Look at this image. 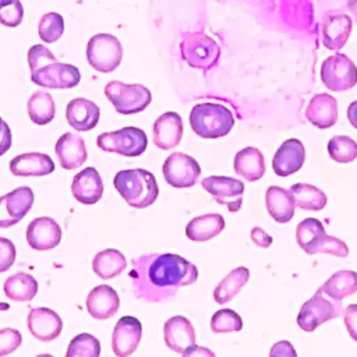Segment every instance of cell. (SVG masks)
<instances>
[{
  "label": "cell",
  "instance_id": "6da1fadb",
  "mask_svg": "<svg viewBox=\"0 0 357 357\" xmlns=\"http://www.w3.org/2000/svg\"><path fill=\"white\" fill-rule=\"evenodd\" d=\"M130 275L137 297L160 301L174 294L176 287L195 283L198 269L177 254H152L132 259Z\"/></svg>",
  "mask_w": 357,
  "mask_h": 357
},
{
  "label": "cell",
  "instance_id": "7a4b0ae2",
  "mask_svg": "<svg viewBox=\"0 0 357 357\" xmlns=\"http://www.w3.org/2000/svg\"><path fill=\"white\" fill-rule=\"evenodd\" d=\"M31 81L43 88L68 89L78 85L81 74L78 67L60 63L43 45H33L28 50Z\"/></svg>",
  "mask_w": 357,
  "mask_h": 357
},
{
  "label": "cell",
  "instance_id": "3957f363",
  "mask_svg": "<svg viewBox=\"0 0 357 357\" xmlns=\"http://www.w3.org/2000/svg\"><path fill=\"white\" fill-rule=\"evenodd\" d=\"M113 185L130 206L139 209L152 205L159 194L155 176L145 169L117 172Z\"/></svg>",
  "mask_w": 357,
  "mask_h": 357
},
{
  "label": "cell",
  "instance_id": "277c9868",
  "mask_svg": "<svg viewBox=\"0 0 357 357\" xmlns=\"http://www.w3.org/2000/svg\"><path fill=\"white\" fill-rule=\"evenodd\" d=\"M192 131L202 138H220L230 132L234 126L231 112L219 103L195 105L190 113Z\"/></svg>",
  "mask_w": 357,
  "mask_h": 357
},
{
  "label": "cell",
  "instance_id": "5b68a950",
  "mask_svg": "<svg viewBox=\"0 0 357 357\" xmlns=\"http://www.w3.org/2000/svg\"><path fill=\"white\" fill-rule=\"evenodd\" d=\"M105 95L120 114L139 113L152 100L151 91L146 86L141 84H124L121 81H109L105 86Z\"/></svg>",
  "mask_w": 357,
  "mask_h": 357
},
{
  "label": "cell",
  "instance_id": "8992f818",
  "mask_svg": "<svg viewBox=\"0 0 357 357\" xmlns=\"http://www.w3.org/2000/svg\"><path fill=\"white\" fill-rule=\"evenodd\" d=\"M96 145L106 152H114L121 156L135 158L145 152L148 138L144 130L138 127H123L117 131L100 134L96 138Z\"/></svg>",
  "mask_w": 357,
  "mask_h": 357
},
{
  "label": "cell",
  "instance_id": "52a82bcc",
  "mask_svg": "<svg viewBox=\"0 0 357 357\" xmlns=\"http://www.w3.org/2000/svg\"><path fill=\"white\" fill-rule=\"evenodd\" d=\"M123 59L120 40L110 33H96L86 45V60L91 67L100 73H110L119 67Z\"/></svg>",
  "mask_w": 357,
  "mask_h": 357
},
{
  "label": "cell",
  "instance_id": "ba28073f",
  "mask_svg": "<svg viewBox=\"0 0 357 357\" xmlns=\"http://www.w3.org/2000/svg\"><path fill=\"white\" fill-rule=\"evenodd\" d=\"M183 60L192 68L209 70L220 56L218 43L208 35L187 33L180 43Z\"/></svg>",
  "mask_w": 357,
  "mask_h": 357
},
{
  "label": "cell",
  "instance_id": "9c48e42d",
  "mask_svg": "<svg viewBox=\"0 0 357 357\" xmlns=\"http://www.w3.org/2000/svg\"><path fill=\"white\" fill-rule=\"evenodd\" d=\"M343 314V305L340 300H329L318 289V291L305 301L297 315L298 326L305 332L315 331L324 322L333 319Z\"/></svg>",
  "mask_w": 357,
  "mask_h": 357
},
{
  "label": "cell",
  "instance_id": "30bf717a",
  "mask_svg": "<svg viewBox=\"0 0 357 357\" xmlns=\"http://www.w3.org/2000/svg\"><path fill=\"white\" fill-rule=\"evenodd\" d=\"M321 79L333 92L347 91L357 84V67L346 54L335 53L322 61Z\"/></svg>",
  "mask_w": 357,
  "mask_h": 357
},
{
  "label": "cell",
  "instance_id": "8fae6325",
  "mask_svg": "<svg viewBox=\"0 0 357 357\" xmlns=\"http://www.w3.org/2000/svg\"><path fill=\"white\" fill-rule=\"evenodd\" d=\"M162 172L165 180L172 187L188 188L197 183L201 167L192 156L183 152H173L165 160Z\"/></svg>",
  "mask_w": 357,
  "mask_h": 357
},
{
  "label": "cell",
  "instance_id": "7c38bea8",
  "mask_svg": "<svg viewBox=\"0 0 357 357\" xmlns=\"http://www.w3.org/2000/svg\"><path fill=\"white\" fill-rule=\"evenodd\" d=\"M33 201V191L26 185L17 187L0 197V229L17 225L29 212Z\"/></svg>",
  "mask_w": 357,
  "mask_h": 357
},
{
  "label": "cell",
  "instance_id": "4fadbf2b",
  "mask_svg": "<svg viewBox=\"0 0 357 357\" xmlns=\"http://www.w3.org/2000/svg\"><path fill=\"white\" fill-rule=\"evenodd\" d=\"M201 184L218 204L227 206L230 212L240 209L244 192L243 181L226 176H209L202 178Z\"/></svg>",
  "mask_w": 357,
  "mask_h": 357
},
{
  "label": "cell",
  "instance_id": "5bb4252c",
  "mask_svg": "<svg viewBox=\"0 0 357 357\" xmlns=\"http://www.w3.org/2000/svg\"><path fill=\"white\" fill-rule=\"evenodd\" d=\"M351 18L339 10L325 11L321 22L322 43L326 49L337 50L344 46L351 32Z\"/></svg>",
  "mask_w": 357,
  "mask_h": 357
},
{
  "label": "cell",
  "instance_id": "9a60e30c",
  "mask_svg": "<svg viewBox=\"0 0 357 357\" xmlns=\"http://www.w3.org/2000/svg\"><path fill=\"white\" fill-rule=\"evenodd\" d=\"M142 335V325L139 319L131 315L121 317L112 335V349L116 356L127 357L135 351Z\"/></svg>",
  "mask_w": 357,
  "mask_h": 357
},
{
  "label": "cell",
  "instance_id": "2e32d148",
  "mask_svg": "<svg viewBox=\"0 0 357 357\" xmlns=\"http://www.w3.org/2000/svg\"><path fill=\"white\" fill-rule=\"evenodd\" d=\"M60 240L61 229L59 223L49 216L36 218L26 227V241L33 250H52L59 245Z\"/></svg>",
  "mask_w": 357,
  "mask_h": 357
},
{
  "label": "cell",
  "instance_id": "e0dca14e",
  "mask_svg": "<svg viewBox=\"0 0 357 357\" xmlns=\"http://www.w3.org/2000/svg\"><path fill=\"white\" fill-rule=\"evenodd\" d=\"M305 160V149L300 139L289 138L276 151L272 167L280 177H287L301 169Z\"/></svg>",
  "mask_w": 357,
  "mask_h": 357
},
{
  "label": "cell",
  "instance_id": "ac0fdd59",
  "mask_svg": "<svg viewBox=\"0 0 357 357\" xmlns=\"http://www.w3.org/2000/svg\"><path fill=\"white\" fill-rule=\"evenodd\" d=\"M26 324L33 337L40 342H50L56 339L63 329V322L59 314L45 307L32 308L28 314Z\"/></svg>",
  "mask_w": 357,
  "mask_h": 357
},
{
  "label": "cell",
  "instance_id": "d6986e66",
  "mask_svg": "<svg viewBox=\"0 0 357 357\" xmlns=\"http://www.w3.org/2000/svg\"><path fill=\"white\" fill-rule=\"evenodd\" d=\"M163 337L167 347L173 351L184 354L195 346V331L190 319L181 315L169 318L163 326Z\"/></svg>",
  "mask_w": 357,
  "mask_h": 357
},
{
  "label": "cell",
  "instance_id": "ffe728a7",
  "mask_svg": "<svg viewBox=\"0 0 357 357\" xmlns=\"http://www.w3.org/2000/svg\"><path fill=\"white\" fill-rule=\"evenodd\" d=\"M71 191L74 198L81 204H96L103 194V181L99 172L89 166L77 173L73 178Z\"/></svg>",
  "mask_w": 357,
  "mask_h": 357
},
{
  "label": "cell",
  "instance_id": "44dd1931",
  "mask_svg": "<svg viewBox=\"0 0 357 357\" xmlns=\"http://www.w3.org/2000/svg\"><path fill=\"white\" fill-rule=\"evenodd\" d=\"M54 152L60 166L66 170H74L82 166L88 156L82 137L73 132H66L57 139Z\"/></svg>",
  "mask_w": 357,
  "mask_h": 357
},
{
  "label": "cell",
  "instance_id": "7402d4cb",
  "mask_svg": "<svg viewBox=\"0 0 357 357\" xmlns=\"http://www.w3.org/2000/svg\"><path fill=\"white\" fill-rule=\"evenodd\" d=\"M100 110L96 103L85 98H75L67 103V123L77 131H89L96 127Z\"/></svg>",
  "mask_w": 357,
  "mask_h": 357
},
{
  "label": "cell",
  "instance_id": "603a6c76",
  "mask_svg": "<svg viewBox=\"0 0 357 357\" xmlns=\"http://www.w3.org/2000/svg\"><path fill=\"white\" fill-rule=\"evenodd\" d=\"M183 135V120L176 112H166L153 123V142L167 151L178 145Z\"/></svg>",
  "mask_w": 357,
  "mask_h": 357
},
{
  "label": "cell",
  "instance_id": "cb8c5ba5",
  "mask_svg": "<svg viewBox=\"0 0 357 357\" xmlns=\"http://www.w3.org/2000/svg\"><path fill=\"white\" fill-rule=\"evenodd\" d=\"M120 305L117 291L107 284L93 287L86 296V310L95 319H107L113 317Z\"/></svg>",
  "mask_w": 357,
  "mask_h": 357
},
{
  "label": "cell",
  "instance_id": "d4e9b609",
  "mask_svg": "<svg viewBox=\"0 0 357 357\" xmlns=\"http://www.w3.org/2000/svg\"><path fill=\"white\" fill-rule=\"evenodd\" d=\"M54 170L52 158L40 152H29L17 155L10 160V172L17 177L46 176Z\"/></svg>",
  "mask_w": 357,
  "mask_h": 357
},
{
  "label": "cell",
  "instance_id": "484cf974",
  "mask_svg": "<svg viewBox=\"0 0 357 357\" xmlns=\"http://www.w3.org/2000/svg\"><path fill=\"white\" fill-rule=\"evenodd\" d=\"M307 120L318 128H329L337 121V102L329 93L315 95L307 109Z\"/></svg>",
  "mask_w": 357,
  "mask_h": 357
},
{
  "label": "cell",
  "instance_id": "4316f807",
  "mask_svg": "<svg viewBox=\"0 0 357 357\" xmlns=\"http://www.w3.org/2000/svg\"><path fill=\"white\" fill-rule=\"evenodd\" d=\"M266 209L278 223H287L294 215V197L290 190H284L279 185H271L265 195Z\"/></svg>",
  "mask_w": 357,
  "mask_h": 357
},
{
  "label": "cell",
  "instance_id": "83f0119b",
  "mask_svg": "<svg viewBox=\"0 0 357 357\" xmlns=\"http://www.w3.org/2000/svg\"><path fill=\"white\" fill-rule=\"evenodd\" d=\"M234 172L248 181L262 178L265 173L264 155L258 148L247 146L234 156Z\"/></svg>",
  "mask_w": 357,
  "mask_h": 357
},
{
  "label": "cell",
  "instance_id": "f1b7e54d",
  "mask_svg": "<svg viewBox=\"0 0 357 357\" xmlns=\"http://www.w3.org/2000/svg\"><path fill=\"white\" fill-rule=\"evenodd\" d=\"M225 229V219L219 213L197 216L185 226V236L192 241H206L216 237Z\"/></svg>",
  "mask_w": 357,
  "mask_h": 357
},
{
  "label": "cell",
  "instance_id": "f546056e",
  "mask_svg": "<svg viewBox=\"0 0 357 357\" xmlns=\"http://www.w3.org/2000/svg\"><path fill=\"white\" fill-rule=\"evenodd\" d=\"M92 268L100 279L109 280L119 276L127 268V261L119 250L106 248L95 255Z\"/></svg>",
  "mask_w": 357,
  "mask_h": 357
},
{
  "label": "cell",
  "instance_id": "4dcf8cb0",
  "mask_svg": "<svg viewBox=\"0 0 357 357\" xmlns=\"http://www.w3.org/2000/svg\"><path fill=\"white\" fill-rule=\"evenodd\" d=\"M4 294L13 301H31L38 293L36 279L25 272H17L6 279Z\"/></svg>",
  "mask_w": 357,
  "mask_h": 357
},
{
  "label": "cell",
  "instance_id": "1f68e13d",
  "mask_svg": "<svg viewBox=\"0 0 357 357\" xmlns=\"http://www.w3.org/2000/svg\"><path fill=\"white\" fill-rule=\"evenodd\" d=\"M321 291L333 300H343L357 291V272L339 271L333 273L321 287Z\"/></svg>",
  "mask_w": 357,
  "mask_h": 357
},
{
  "label": "cell",
  "instance_id": "d6a6232c",
  "mask_svg": "<svg viewBox=\"0 0 357 357\" xmlns=\"http://www.w3.org/2000/svg\"><path fill=\"white\" fill-rule=\"evenodd\" d=\"M250 272L245 266H238L229 272L215 287L213 298L218 304H226L233 300V297L241 290V287L248 282Z\"/></svg>",
  "mask_w": 357,
  "mask_h": 357
},
{
  "label": "cell",
  "instance_id": "836d02e7",
  "mask_svg": "<svg viewBox=\"0 0 357 357\" xmlns=\"http://www.w3.org/2000/svg\"><path fill=\"white\" fill-rule=\"evenodd\" d=\"M26 110H28L29 119L35 124L45 126L53 120L56 113V106L49 92L38 91L29 96L26 103Z\"/></svg>",
  "mask_w": 357,
  "mask_h": 357
},
{
  "label": "cell",
  "instance_id": "e575fe53",
  "mask_svg": "<svg viewBox=\"0 0 357 357\" xmlns=\"http://www.w3.org/2000/svg\"><path fill=\"white\" fill-rule=\"evenodd\" d=\"M296 206L304 211H321L326 205V195L315 185L297 183L290 187Z\"/></svg>",
  "mask_w": 357,
  "mask_h": 357
},
{
  "label": "cell",
  "instance_id": "d590c367",
  "mask_svg": "<svg viewBox=\"0 0 357 357\" xmlns=\"http://www.w3.org/2000/svg\"><path fill=\"white\" fill-rule=\"evenodd\" d=\"M304 251L310 255L312 254H318V252H326V254H332L335 257H340L344 258L349 255V248L346 245V243L337 237L333 236H328L325 233V230H322L321 233H318L304 248Z\"/></svg>",
  "mask_w": 357,
  "mask_h": 357
},
{
  "label": "cell",
  "instance_id": "8d00e7d4",
  "mask_svg": "<svg viewBox=\"0 0 357 357\" xmlns=\"http://www.w3.org/2000/svg\"><path fill=\"white\" fill-rule=\"evenodd\" d=\"M329 156L339 163H349L357 158V142L347 135H335L328 142Z\"/></svg>",
  "mask_w": 357,
  "mask_h": 357
},
{
  "label": "cell",
  "instance_id": "74e56055",
  "mask_svg": "<svg viewBox=\"0 0 357 357\" xmlns=\"http://www.w3.org/2000/svg\"><path fill=\"white\" fill-rule=\"evenodd\" d=\"M99 354L100 343L89 333H79L73 337L66 351L67 357H98Z\"/></svg>",
  "mask_w": 357,
  "mask_h": 357
},
{
  "label": "cell",
  "instance_id": "f35d334b",
  "mask_svg": "<svg viewBox=\"0 0 357 357\" xmlns=\"http://www.w3.org/2000/svg\"><path fill=\"white\" fill-rule=\"evenodd\" d=\"M64 32V20L59 13L43 14L38 24L39 38L45 43H53L61 38Z\"/></svg>",
  "mask_w": 357,
  "mask_h": 357
},
{
  "label": "cell",
  "instance_id": "ab89813d",
  "mask_svg": "<svg viewBox=\"0 0 357 357\" xmlns=\"http://www.w3.org/2000/svg\"><path fill=\"white\" fill-rule=\"evenodd\" d=\"M243 328L241 317L229 308H223L216 311L211 318V329L215 333H227V332H238Z\"/></svg>",
  "mask_w": 357,
  "mask_h": 357
},
{
  "label": "cell",
  "instance_id": "60d3db41",
  "mask_svg": "<svg viewBox=\"0 0 357 357\" xmlns=\"http://www.w3.org/2000/svg\"><path fill=\"white\" fill-rule=\"evenodd\" d=\"M24 17V7L20 0H14L13 3L0 8V24L4 26H18Z\"/></svg>",
  "mask_w": 357,
  "mask_h": 357
},
{
  "label": "cell",
  "instance_id": "b9f144b4",
  "mask_svg": "<svg viewBox=\"0 0 357 357\" xmlns=\"http://www.w3.org/2000/svg\"><path fill=\"white\" fill-rule=\"evenodd\" d=\"M22 343V335L14 328L0 329V356H7L17 350Z\"/></svg>",
  "mask_w": 357,
  "mask_h": 357
},
{
  "label": "cell",
  "instance_id": "7bdbcfd3",
  "mask_svg": "<svg viewBox=\"0 0 357 357\" xmlns=\"http://www.w3.org/2000/svg\"><path fill=\"white\" fill-rule=\"evenodd\" d=\"M17 257L15 245L11 240L6 237H0V273L8 271Z\"/></svg>",
  "mask_w": 357,
  "mask_h": 357
},
{
  "label": "cell",
  "instance_id": "ee69618b",
  "mask_svg": "<svg viewBox=\"0 0 357 357\" xmlns=\"http://www.w3.org/2000/svg\"><path fill=\"white\" fill-rule=\"evenodd\" d=\"M343 319L349 335L357 342V304H350L343 311Z\"/></svg>",
  "mask_w": 357,
  "mask_h": 357
},
{
  "label": "cell",
  "instance_id": "f6af8a7d",
  "mask_svg": "<svg viewBox=\"0 0 357 357\" xmlns=\"http://www.w3.org/2000/svg\"><path fill=\"white\" fill-rule=\"evenodd\" d=\"M13 144V134L8 124L0 117V156L4 155Z\"/></svg>",
  "mask_w": 357,
  "mask_h": 357
},
{
  "label": "cell",
  "instance_id": "bcb514c9",
  "mask_svg": "<svg viewBox=\"0 0 357 357\" xmlns=\"http://www.w3.org/2000/svg\"><path fill=\"white\" fill-rule=\"evenodd\" d=\"M251 240L258 245V247H269L272 244V237L269 234H266L265 230H262L261 227H254L250 233Z\"/></svg>",
  "mask_w": 357,
  "mask_h": 357
},
{
  "label": "cell",
  "instance_id": "7dc6e473",
  "mask_svg": "<svg viewBox=\"0 0 357 357\" xmlns=\"http://www.w3.org/2000/svg\"><path fill=\"white\" fill-rule=\"evenodd\" d=\"M271 356H293L296 357L297 353L294 350V347L291 346L290 342L287 340H282V342H278L276 344H273V347L271 349Z\"/></svg>",
  "mask_w": 357,
  "mask_h": 357
},
{
  "label": "cell",
  "instance_id": "c3c4849f",
  "mask_svg": "<svg viewBox=\"0 0 357 357\" xmlns=\"http://www.w3.org/2000/svg\"><path fill=\"white\" fill-rule=\"evenodd\" d=\"M183 356H211V357H213L215 354L211 351V350H208V349H204V347H199V346H192L191 349H188Z\"/></svg>",
  "mask_w": 357,
  "mask_h": 357
},
{
  "label": "cell",
  "instance_id": "681fc988",
  "mask_svg": "<svg viewBox=\"0 0 357 357\" xmlns=\"http://www.w3.org/2000/svg\"><path fill=\"white\" fill-rule=\"evenodd\" d=\"M347 119L350 121V124L357 128V100L351 102L347 107Z\"/></svg>",
  "mask_w": 357,
  "mask_h": 357
},
{
  "label": "cell",
  "instance_id": "f907efd6",
  "mask_svg": "<svg viewBox=\"0 0 357 357\" xmlns=\"http://www.w3.org/2000/svg\"><path fill=\"white\" fill-rule=\"evenodd\" d=\"M347 8L353 15L354 22H357V0H347Z\"/></svg>",
  "mask_w": 357,
  "mask_h": 357
},
{
  "label": "cell",
  "instance_id": "816d5d0a",
  "mask_svg": "<svg viewBox=\"0 0 357 357\" xmlns=\"http://www.w3.org/2000/svg\"><path fill=\"white\" fill-rule=\"evenodd\" d=\"M10 308V305L7 303H1L0 301V311H7Z\"/></svg>",
  "mask_w": 357,
  "mask_h": 357
},
{
  "label": "cell",
  "instance_id": "f5cc1de1",
  "mask_svg": "<svg viewBox=\"0 0 357 357\" xmlns=\"http://www.w3.org/2000/svg\"><path fill=\"white\" fill-rule=\"evenodd\" d=\"M14 0H0V8L1 7H4V6H7V4H10V3H13Z\"/></svg>",
  "mask_w": 357,
  "mask_h": 357
}]
</instances>
